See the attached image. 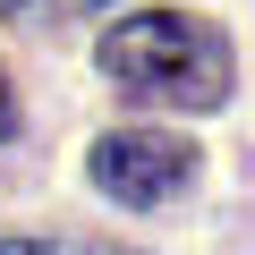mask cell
<instances>
[{"mask_svg": "<svg viewBox=\"0 0 255 255\" xmlns=\"http://www.w3.org/2000/svg\"><path fill=\"white\" fill-rule=\"evenodd\" d=\"M102 68L136 102H179V111H221V94H230V43L179 9L119 17L102 34Z\"/></svg>", "mask_w": 255, "mask_h": 255, "instance_id": "1", "label": "cell"}, {"mask_svg": "<svg viewBox=\"0 0 255 255\" xmlns=\"http://www.w3.org/2000/svg\"><path fill=\"white\" fill-rule=\"evenodd\" d=\"M187 170H196V153L179 136H162V128H119V136L94 145V179L119 204H170L187 187Z\"/></svg>", "mask_w": 255, "mask_h": 255, "instance_id": "2", "label": "cell"}, {"mask_svg": "<svg viewBox=\"0 0 255 255\" xmlns=\"http://www.w3.org/2000/svg\"><path fill=\"white\" fill-rule=\"evenodd\" d=\"M0 255H111V247H85V238H0Z\"/></svg>", "mask_w": 255, "mask_h": 255, "instance_id": "3", "label": "cell"}, {"mask_svg": "<svg viewBox=\"0 0 255 255\" xmlns=\"http://www.w3.org/2000/svg\"><path fill=\"white\" fill-rule=\"evenodd\" d=\"M9 17H77V9H102V0H0Z\"/></svg>", "mask_w": 255, "mask_h": 255, "instance_id": "4", "label": "cell"}, {"mask_svg": "<svg viewBox=\"0 0 255 255\" xmlns=\"http://www.w3.org/2000/svg\"><path fill=\"white\" fill-rule=\"evenodd\" d=\"M17 128V94H9V68H0V136Z\"/></svg>", "mask_w": 255, "mask_h": 255, "instance_id": "5", "label": "cell"}]
</instances>
